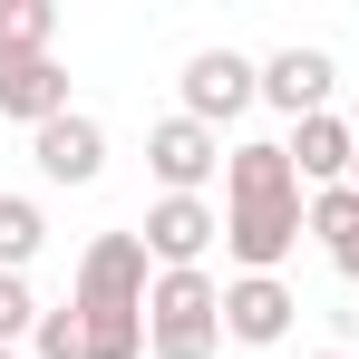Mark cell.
<instances>
[{"label":"cell","instance_id":"cell-18","mask_svg":"<svg viewBox=\"0 0 359 359\" xmlns=\"http://www.w3.org/2000/svg\"><path fill=\"white\" fill-rule=\"evenodd\" d=\"M0 359H20V350H0Z\"/></svg>","mask_w":359,"mask_h":359},{"label":"cell","instance_id":"cell-19","mask_svg":"<svg viewBox=\"0 0 359 359\" xmlns=\"http://www.w3.org/2000/svg\"><path fill=\"white\" fill-rule=\"evenodd\" d=\"M350 330H359V311H350Z\"/></svg>","mask_w":359,"mask_h":359},{"label":"cell","instance_id":"cell-16","mask_svg":"<svg viewBox=\"0 0 359 359\" xmlns=\"http://www.w3.org/2000/svg\"><path fill=\"white\" fill-rule=\"evenodd\" d=\"M311 359H350V350H311Z\"/></svg>","mask_w":359,"mask_h":359},{"label":"cell","instance_id":"cell-13","mask_svg":"<svg viewBox=\"0 0 359 359\" xmlns=\"http://www.w3.org/2000/svg\"><path fill=\"white\" fill-rule=\"evenodd\" d=\"M59 0H0V59H49Z\"/></svg>","mask_w":359,"mask_h":359},{"label":"cell","instance_id":"cell-15","mask_svg":"<svg viewBox=\"0 0 359 359\" xmlns=\"http://www.w3.org/2000/svg\"><path fill=\"white\" fill-rule=\"evenodd\" d=\"M29 330H39V301H29V282H20V272H0V350H20Z\"/></svg>","mask_w":359,"mask_h":359},{"label":"cell","instance_id":"cell-17","mask_svg":"<svg viewBox=\"0 0 359 359\" xmlns=\"http://www.w3.org/2000/svg\"><path fill=\"white\" fill-rule=\"evenodd\" d=\"M350 184H359V156H350Z\"/></svg>","mask_w":359,"mask_h":359},{"label":"cell","instance_id":"cell-1","mask_svg":"<svg viewBox=\"0 0 359 359\" xmlns=\"http://www.w3.org/2000/svg\"><path fill=\"white\" fill-rule=\"evenodd\" d=\"M301 233H311V184L292 175V146L243 136L224 156V252H233V272H282Z\"/></svg>","mask_w":359,"mask_h":359},{"label":"cell","instance_id":"cell-5","mask_svg":"<svg viewBox=\"0 0 359 359\" xmlns=\"http://www.w3.org/2000/svg\"><path fill=\"white\" fill-rule=\"evenodd\" d=\"M262 97V59H243V49H194L184 59V117L214 126L224 136V117H243Z\"/></svg>","mask_w":359,"mask_h":359},{"label":"cell","instance_id":"cell-10","mask_svg":"<svg viewBox=\"0 0 359 359\" xmlns=\"http://www.w3.org/2000/svg\"><path fill=\"white\" fill-rule=\"evenodd\" d=\"M282 146H292V175L311 184V194H330V184H350V156H359V126H350V117H330V107H320V117H301L292 136H282Z\"/></svg>","mask_w":359,"mask_h":359},{"label":"cell","instance_id":"cell-6","mask_svg":"<svg viewBox=\"0 0 359 359\" xmlns=\"http://www.w3.org/2000/svg\"><path fill=\"white\" fill-rule=\"evenodd\" d=\"M224 156H233V146H224L214 126H194L184 107L146 126V165H156V184H165V194H204V184L224 175Z\"/></svg>","mask_w":359,"mask_h":359},{"label":"cell","instance_id":"cell-2","mask_svg":"<svg viewBox=\"0 0 359 359\" xmlns=\"http://www.w3.org/2000/svg\"><path fill=\"white\" fill-rule=\"evenodd\" d=\"M146 350L156 359H214L224 350V282L214 272H156V292H146Z\"/></svg>","mask_w":359,"mask_h":359},{"label":"cell","instance_id":"cell-3","mask_svg":"<svg viewBox=\"0 0 359 359\" xmlns=\"http://www.w3.org/2000/svg\"><path fill=\"white\" fill-rule=\"evenodd\" d=\"M146 292H156V262H146V243L136 233H97L78 252V311H97V320H146Z\"/></svg>","mask_w":359,"mask_h":359},{"label":"cell","instance_id":"cell-12","mask_svg":"<svg viewBox=\"0 0 359 359\" xmlns=\"http://www.w3.org/2000/svg\"><path fill=\"white\" fill-rule=\"evenodd\" d=\"M49 252V214H39V194H0V272H29Z\"/></svg>","mask_w":359,"mask_h":359},{"label":"cell","instance_id":"cell-11","mask_svg":"<svg viewBox=\"0 0 359 359\" xmlns=\"http://www.w3.org/2000/svg\"><path fill=\"white\" fill-rule=\"evenodd\" d=\"M0 117H20L29 136L68 117V68L59 59H0Z\"/></svg>","mask_w":359,"mask_h":359},{"label":"cell","instance_id":"cell-7","mask_svg":"<svg viewBox=\"0 0 359 359\" xmlns=\"http://www.w3.org/2000/svg\"><path fill=\"white\" fill-rule=\"evenodd\" d=\"M301 320V301L282 272H233L224 282V340H243V350H282Z\"/></svg>","mask_w":359,"mask_h":359},{"label":"cell","instance_id":"cell-4","mask_svg":"<svg viewBox=\"0 0 359 359\" xmlns=\"http://www.w3.org/2000/svg\"><path fill=\"white\" fill-rule=\"evenodd\" d=\"M136 243H146L156 272H204V252L224 243V204H204V194H156L146 224H136Z\"/></svg>","mask_w":359,"mask_h":359},{"label":"cell","instance_id":"cell-9","mask_svg":"<svg viewBox=\"0 0 359 359\" xmlns=\"http://www.w3.org/2000/svg\"><path fill=\"white\" fill-rule=\"evenodd\" d=\"M29 165H39L49 184H97L107 175V126L68 107V117H49L39 136H29Z\"/></svg>","mask_w":359,"mask_h":359},{"label":"cell","instance_id":"cell-14","mask_svg":"<svg viewBox=\"0 0 359 359\" xmlns=\"http://www.w3.org/2000/svg\"><path fill=\"white\" fill-rule=\"evenodd\" d=\"M29 350H39V359H88V311H78V301H59V311H39Z\"/></svg>","mask_w":359,"mask_h":359},{"label":"cell","instance_id":"cell-8","mask_svg":"<svg viewBox=\"0 0 359 359\" xmlns=\"http://www.w3.org/2000/svg\"><path fill=\"white\" fill-rule=\"evenodd\" d=\"M330 88H340V68H330V49H272V59H262V107H282V117H320V107H330Z\"/></svg>","mask_w":359,"mask_h":359}]
</instances>
